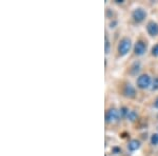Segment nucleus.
I'll use <instances>...</instances> for the list:
<instances>
[{
    "instance_id": "6e6552de",
    "label": "nucleus",
    "mask_w": 158,
    "mask_h": 156,
    "mask_svg": "<svg viewBox=\"0 0 158 156\" xmlns=\"http://www.w3.org/2000/svg\"><path fill=\"white\" fill-rule=\"evenodd\" d=\"M139 147H140V142L138 140H132V141H130V144H129V149L131 151L137 150Z\"/></svg>"
},
{
    "instance_id": "9d476101",
    "label": "nucleus",
    "mask_w": 158,
    "mask_h": 156,
    "mask_svg": "<svg viewBox=\"0 0 158 156\" xmlns=\"http://www.w3.org/2000/svg\"><path fill=\"white\" fill-rule=\"evenodd\" d=\"M128 117L131 120H135V118H136V114H135L134 111H130L128 113Z\"/></svg>"
},
{
    "instance_id": "ddd939ff",
    "label": "nucleus",
    "mask_w": 158,
    "mask_h": 156,
    "mask_svg": "<svg viewBox=\"0 0 158 156\" xmlns=\"http://www.w3.org/2000/svg\"><path fill=\"white\" fill-rule=\"evenodd\" d=\"M154 106H155V108H158V99H156V101H155Z\"/></svg>"
},
{
    "instance_id": "f8f14e48",
    "label": "nucleus",
    "mask_w": 158,
    "mask_h": 156,
    "mask_svg": "<svg viewBox=\"0 0 158 156\" xmlns=\"http://www.w3.org/2000/svg\"><path fill=\"white\" fill-rule=\"evenodd\" d=\"M109 50H110V42L108 37L106 36V53H109Z\"/></svg>"
},
{
    "instance_id": "7ed1b4c3",
    "label": "nucleus",
    "mask_w": 158,
    "mask_h": 156,
    "mask_svg": "<svg viewBox=\"0 0 158 156\" xmlns=\"http://www.w3.org/2000/svg\"><path fill=\"white\" fill-rule=\"evenodd\" d=\"M151 84V78L149 75H141L137 79V86L140 89H147Z\"/></svg>"
},
{
    "instance_id": "9b49d317",
    "label": "nucleus",
    "mask_w": 158,
    "mask_h": 156,
    "mask_svg": "<svg viewBox=\"0 0 158 156\" xmlns=\"http://www.w3.org/2000/svg\"><path fill=\"white\" fill-rule=\"evenodd\" d=\"M152 54L154 56H158V44L154 45L152 48Z\"/></svg>"
},
{
    "instance_id": "4468645a",
    "label": "nucleus",
    "mask_w": 158,
    "mask_h": 156,
    "mask_svg": "<svg viewBox=\"0 0 158 156\" xmlns=\"http://www.w3.org/2000/svg\"><path fill=\"white\" fill-rule=\"evenodd\" d=\"M116 2H117V3H122L123 1H122V0H116Z\"/></svg>"
},
{
    "instance_id": "f03ea898",
    "label": "nucleus",
    "mask_w": 158,
    "mask_h": 156,
    "mask_svg": "<svg viewBox=\"0 0 158 156\" xmlns=\"http://www.w3.org/2000/svg\"><path fill=\"white\" fill-rule=\"evenodd\" d=\"M119 116H120V113H119L118 110L116 109H110L106 114V121L109 122V124H112V122H115L119 119Z\"/></svg>"
},
{
    "instance_id": "39448f33",
    "label": "nucleus",
    "mask_w": 158,
    "mask_h": 156,
    "mask_svg": "<svg viewBox=\"0 0 158 156\" xmlns=\"http://www.w3.org/2000/svg\"><path fill=\"white\" fill-rule=\"evenodd\" d=\"M123 95L129 97V98H133V97L136 96V91H135V89L133 88V86L130 83H127L126 86H124L123 88Z\"/></svg>"
},
{
    "instance_id": "f257e3e1",
    "label": "nucleus",
    "mask_w": 158,
    "mask_h": 156,
    "mask_svg": "<svg viewBox=\"0 0 158 156\" xmlns=\"http://www.w3.org/2000/svg\"><path fill=\"white\" fill-rule=\"evenodd\" d=\"M131 40L129 38H123L120 42H119V45H118V52L120 55H126L127 53L130 51L131 48Z\"/></svg>"
},
{
    "instance_id": "1a4fd4ad",
    "label": "nucleus",
    "mask_w": 158,
    "mask_h": 156,
    "mask_svg": "<svg viewBox=\"0 0 158 156\" xmlns=\"http://www.w3.org/2000/svg\"><path fill=\"white\" fill-rule=\"evenodd\" d=\"M151 142H152V145H157L158 144V135L157 134H154L151 137Z\"/></svg>"
},
{
    "instance_id": "423d86ee",
    "label": "nucleus",
    "mask_w": 158,
    "mask_h": 156,
    "mask_svg": "<svg viewBox=\"0 0 158 156\" xmlns=\"http://www.w3.org/2000/svg\"><path fill=\"white\" fill-rule=\"evenodd\" d=\"M147 50V44L143 41H137L136 44H135L134 51H135V54L136 55H143L146 53Z\"/></svg>"
},
{
    "instance_id": "20e7f679",
    "label": "nucleus",
    "mask_w": 158,
    "mask_h": 156,
    "mask_svg": "<svg viewBox=\"0 0 158 156\" xmlns=\"http://www.w3.org/2000/svg\"><path fill=\"white\" fill-rule=\"evenodd\" d=\"M146 17H147V13L144 12V10H142V9H136L133 12V18H134L135 21H137V22L143 21Z\"/></svg>"
},
{
    "instance_id": "0eeeda50",
    "label": "nucleus",
    "mask_w": 158,
    "mask_h": 156,
    "mask_svg": "<svg viewBox=\"0 0 158 156\" xmlns=\"http://www.w3.org/2000/svg\"><path fill=\"white\" fill-rule=\"evenodd\" d=\"M147 30L151 36H157L158 35V24L154 21H150L147 25Z\"/></svg>"
}]
</instances>
